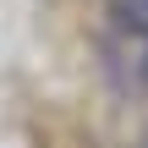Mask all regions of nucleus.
Masks as SVG:
<instances>
[{"label": "nucleus", "instance_id": "obj_1", "mask_svg": "<svg viewBox=\"0 0 148 148\" xmlns=\"http://www.w3.org/2000/svg\"><path fill=\"white\" fill-rule=\"evenodd\" d=\"M137 88L148 93V44H143V55H137Z\"/></svg>", "mask_w": 148, "mask_h": 148}]
</instances>
